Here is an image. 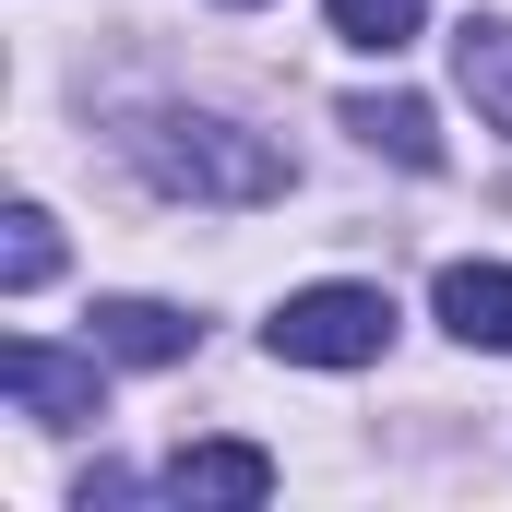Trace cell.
<instances>
[{
  "label": "cell",
  "instance_id": "1",
  "mask_svg": "<svg viewBox=\"0 0 512 512\" xmlns=\"http://www.w3.org/2000/svg\"><path fill=\"white\" fill-rule=\"evenodd\" d=\"M131 167L167 191V203H286V143L215 120V108H143L131 120Z\"/></svg>",
  "mask_w": 512,
  "mask_h": 512
},
{
  "label": "cell",
  "instance_id": "2",
  "mask_svg": "<svg viewBox=\"0 0 512 512\" xmlns=\"http://www.w3.org/2000/svg\"><path fill=\"white\" fill-rule=\"evenodd\" d=\"M262 346H274L286 370H370L393 346V298L382 286H298V298L262 322Z\"/></svg>",
  "mask_w": 512,
  "mask_h": 512
},
{
  "label": "cell",
  "instance_id": "3",
  "mask_svg": "<svg viewBox=\"0 0 512 512\" xmlns=\"http://www.w3.org/2000/svg\"><path fill=\"white\" fill-rule=\"evenodd\" d=\"M96 358L108 346H84V358H60V346H36V334H12L0 346V393L36 417V429H84L96 405H108V382H96Z\"/></svg>",
  "mask_w": 512,
  "mask_h": 512
},
{
  "label": "cell",
  "instance_id": "4",
  "mask_svg": "<svg viewBox=\"0 0 512 512\" xmlns=\"http://www.w3.org/2000/svg\"><path fill=\"white\" fill-rule=\"evenodd\" d=\"M155 489L167 501H203V512H251V501H274V453L262 441H179Z\"/></svg>",
  "mask_w": 512,
  "mask_h": 512
},
{
  "label": "cell",
  "instance_id": "5",
  "mask_svg": "<svg viewBox=\"0 0 512 512\" xmlns=\"http://www.w3.org/2000/svg\"><path fill=\"white\" fill-rule=\"evenodd\" d=\"M429 310H441V334H453V346H489V358H512V262H441Z\"/></svg>",
  "mask_w": 512,
  "mask_h": 512
},
{
  "label": "cell",
  "instance_id": "6",
  "mask_svg": "<svg viewBox=\"0 0 512 512\" xmlns=\"http://www.w3.org/2000/svg\"><path fill=\"white\" fill-rule=\"evenodd\" d=\"M84 322H96L84 346H108L120 370H167V358H191V334H203V322H191V310H167V298H96Z\"/></svg>",
  "mask_w": 512,
  "mask_h": 512
},
{
  "label": "cell",
  "instance_id": "7",
  "mask_svg": "<svg viewBox=\"0 0 512 512\" xmlns=\"http://www.w3.org/2000/svg\"><path fill=\"white\" fill-rule=\"evenodd\" d=\"M453 84H465V108H477L489 131H512V12L453 24Z\"/></svg>",
  "mask_w": 512,
  "mask_h": 512
},
{
  "label": "cell",
  "instance_id": "8",
  "mask_svg": "<svg viewBox=\"0 0 512 512\" xmlns=\"http://www.w3.org/2000/svg\"><path fill=\"white\" fill-rule=\"evenodd\" d=\"M346 131L393 155V167H441V120H429V96H346Z\"/></svg>",
  "mask_w": 512,
  "mask_h": 512
},
{
  "label": "cell",
  "instance_id": "9",
  "mask_svg": "<svg viewBox=\"0 0 512 512\" xmlns=\"http://www.w3.org/2000/svg\"><path fill=\"white\" fill-rule=\"evenodd\" d=\"M48 274H60V227H48V203H12V215H0V286L36 298Z\"/></svg>",
  "mask_w": 512,
  "mask_h": 512
},
{
  "label": "cell",
  "instance_id": "10",
  "mask_svg": "<svg viewBox=\"0 0 512 512\" xmlns=\"http://www.w3.org/2000/svg\"><path fill=\"white\" fill-rule=\"evenodd\" d=\"M417 24H429V0H334V36H346V48H370V60L417 48Z\"/></svg>",
  "mask_w": 512,
  "mask_h": 512
}]
</instances>
